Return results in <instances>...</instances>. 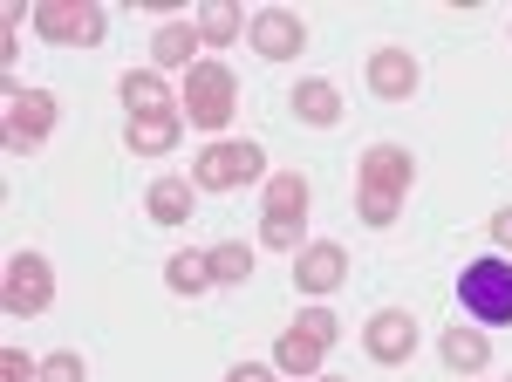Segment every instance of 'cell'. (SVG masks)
Segmentation results:
<instances>
[{"instance_id": "cell-1", "label": "cell", "mask_w": 512, "mask_h": 382, "mask_svg": "<svg viewBox=\"0 0 512 382\" xmlns=\"http://www.w3.org/2000/svg\"><path fill=\"white\" fill-rule=\"evenodd\" d=\"M355 212H362V226H396V212H403V198H410V178H417V157L403 151V144H369L362 164H355Z\"/></svg>"}, {"instance_id": "cell-2", "label": "cell", "mask_w": 512, "mask_h": 382, "mask_svg": "<svg viewBox=\"0 0 512 382\" xmlns=\"http://www.w3.org/2000/svg\"><path fill=\"white\" fill-rule=\"evenodd\" d=\"M301 226H308V178L301 171H274L267 198H260V246L267 253H294Z\"/></svg>"}, {"instance_id": "cell-3", "label": "cell", "mask_w": 512, "mask_h": 382, "mask_svg": "<svg viewBox=\"0 0 512 382\" xmlns=\"http://www.w3.org/2000/svg\"><path fill=\"white\" fill-rule=\"evenodd\" d=\"M458 307L472 314L478 328H512V260L492 253V260H472L458 273Z\"/></svg>"}, {"instance_id": "cell-4", "label": "cell", "mask_w": 512, "mask_h": 382, "mask_svg": "<svg viewBox=\"0 0 512 382\" xmlns=\"http://www.w3.org/2000/svg\"><path fill=\"white\" fill-rule=\"evenodd\" d=\"M178 116L192 123V130H226L239 116V82L226 62H198L192 76H185V96H178Z\"/></svg>"}, {"instance_id": "cell-5", "label": "cell", "mask_w": 512, "mask_h": 382, "mask_svg": "<svg viewBox=\"0 0 512 382\" xmlns=\"http://www.w3.org/2000/svg\"><path fill=\"white\" fill-rule=\"evenodd\" d=\"M260 171H267V151H260L253 137H219V144H205V151L192 157V185H198V191L260 185Z\"/></svg>"}, {"instance_id": "cell-6", "label": "cell", "mask_w": 512, "mask_h": 382, "mask_svg": "<svg viewBox=\"0 0 512 382\" xmlns=\"http://www.w3.org/2000/svg\"><path fill=\"white\" fill-rule=\"evenodd\" d=\"M35 35L41 41H62V48H96L110 35V14L96 0H35Z\"/></svg>"}, {"instance_id": "cell-7", "label": "cell", "mask_w": 512, "mask_h": 382, "mask_svg": "<svg viewBox=\"0 0 512 382\" xmlns=\"http://www.w3.org/2000/svg\"><path fill=\"white\" fill-rule=\"evenodd\" d=\"M55 301V267L41 260V253H14L7 273H0V307H7V321H28L41 307Z\"/></svg>"}, {"instance_id": "cell-8", "label": "cell", "mask_w": 512, "mask_h": 382, "mask_svg": "<svg viewBox=\"0 0 512 382\" xmlns=\"http://www.w3.org/2000/svg\"><path fill=\"white\" fill-rule=\"evenodd\" d=\"M7 151H41L48 144V130H55V96L48 89H7Z\"/></svg>"}, {"instance_id": "cell-9", "label": "cell", "mask_w": 512, "mask_h": 382, "mask_svg": "<svg viewBox=\"0 0 512 382\" xmlns=\"http://www.w3.org/2000/svg\"><path fill=\"white\" fill-rule=\"evenodd\" d=\"M362 348H369V362H383V369L410 362V355H417V314H410V307H376L369 328H362Z\"/></svg>"}, {"instance_id": "cell-10", "label": "cell", "mask_w": 512, "mask_h": 382, "mask_svg": "<svg viewBox=\"0 0 512 382\" xmlns=\"http://www.w3.org/2000/svg\"><path fill=\"white\" fill-rule=\"evenodd\" d=\"M246 41H253L267 62H294V55L308 48V21H301L294 7H260V14L246 21Z\"/></svg>"}, {"instance_id": "cell-11", "label": "cell", "mask_w": 512, "mask_h": 382, "mask_svg": "<svg viewBox=\"0 0 512 382\" xmlns=\"http://www.w3.org/2000/svg\"><path fill=\"white\" fill-rule=\"evenodd\" d=\"M342 280H349V253H342L335 239H315V246L294 253V287H301L308 301H328Z\"/></svg>"}, {"instance_id": "cell-12", "label": "cell", "mask_w": 512, "mask_h": 382, "mask_svg": "<svg viewBox=\"0 0 512 382\" xmlns=\"http://www.w3.org/2000/svg\"><path fill=\"white\" fill-rule=\"evenodd\" d=\"M417 82H424V69H417V55H410V48H376V55H369V89H376V96H383V103H410V96H417Z\"/></svg>"}, {"instance_id": "cell-13", "label": "cell", "mask_w": 512, "mask_h": 382, "mask_svg": "<svg viewBox=\"0 0 512 382\" xmlns=\"http://www.w3.org/2000/svg\"><path fill=\"white\" fill-rule=\"evenodd\" d=\"M198 48H205L198 21H158V35H151V62H158V76H178V69L192 76Z\"/></svg>"}, {"instance_id": "cell-14", "label": "cell", "mask_w": 512, "mask_h": 382, "mask_svg": "<svg viewBox=\"0 0 512 382\" xmlns=\"http://www.w3.org/2000/svg\"><path fill=\"white\" fill-rule=\"evenodd\" d=\"M437 355H444V369H458V376H478L485 362H492V335H478V321H451L444 328V342H437Z\"/></svg>"}, {"instance_id": "cell-15", "label": "cell", "mask_w": 512, "mask_h": 382, "mask_svg": "<svg viewBox=\"0 0 512 382\" xmlns=\"http://www.w3.org/2000/svg\"><path fill=\"white\" fill-rule=\"evenodd\" d=\"M192 205H198L192 178H151V191H144V212L158 226H192Z\"/></svg>"}, {"instance_id": "cell-16", "label": "cell", "mask_w": 512, "mask_h": 382, "mask_svg": "<svg viewBox=\"0 0 512 382\" xmlns=\"http://www.w3.org/2000/svg\"><path fill=\"white\" fill-rule=\"evenodd\" d=\"M294 116H301L308 130L342 123V89H335L328 76H301V82H294Z\"/></svg>"}, {"instance_id": "cell-17", "label": "cell", "mask_w": 512, "mask_h": 382, "mask_svg": "<svg viewBox=\"0 0 512 382\" xmlns=\"http://www.w3.org/2000/svg\"><path fill=\"white\" fill-rule=\"evenodd\" d=\"M117 96H123V110H130V116H171V110H178V96H171V82H164L158 69H137V76H123V82H117Z\"/></svg>"}, {"instance_id": "cell-18", "label": "cell", "mask_w": 512, "mask_h": 382, "mask_svg": "<svg viewBox=\"0 0 512 382\" xmlns=\"http://www.w3.org/2000/svg\"><path fill=\"white\" fill-rule=\"evenodd\" d=\"M178 137H185V116L178 110L171 116H130V123H123V144H130L137 157H164Z\"/></svg>"}, {"instance_id": "cell-19", "label": "cell", "mask_w": 512, "mask_h": 382, "mask_svg": "<svg viewBox=\"0 0 512 382\" xmlns=\"http://www.w3.org/2000/svg\"><path fill=\"white\" fill-rule=\"evenodd\" d=\"M321 355H328V348H321L315 335L287 328V335L274 342V369H280V376H321Z\"/></svg>"}, {"instance_id": "cell-20", "label": "cell", "mask_w": 512, "mask_h": 382, "mask_svg": "<svg viewBox=\"0 0 512 382\" xmlns=\"http://www.w3.org/2000/svg\"><path fill=\"white\" fill-rule=\"evenodd\" d=\"M164 287H171V294H185V301H198V294L212 287V253H171Z\"/></svg>"}, {"instance_id": "cell-21", "label": "cell", "mask_w": 512, "mask_h": 382, "mask_svg": "<svg viewBox=\"0 0 512 382\" xmlns=\"http://www.w3.org/2000/svg\"><path fill=\"white\" fill-rule=\"evenodd\" d=\"M198 35H205V48H233L239 41V7L233 0H205V7H198Z\"/></svg>"}, {"instance_id": "cell-22", "label": "cell", "mask_w": 512, "mask_h": 382, "mask_svg": "<svg viewBox=\"0 0 512 382\" xmlns=\"http://www.w3.org/2000/svg\"><path fill=\"white\" fill-rule=\"evenodd\" d=\"M239 280H253V246H239V239L212 246V287H239Z\"/></svg>"}, {"instance_id": "cell-23", "label": "cell", "mask_w": 512, "mask_h": 382, "mask_svg": "<svg viewBox=\"0 0 512 382\" xmlns=\"http://www.w3.org/2000/svg\"><path fill=\"white\" fill-rule=\"evenodd\" d=\"M294 328H301V335H315V342L321 348H328V342H335V335H342V321H335V314H328V307H308V314H294Z\"/></svg>"}, {"instance_id": "cell-24", "label": "cell", "mask_w": 512, "mask_h": 382, "mask_svg": "<svg viewBox=\"0 0 512 382\" xmlns=\"http://www.w3.org/2000/svg\"><path fill=\"white\" fill-rule=\"evenodd\" d=\"M41 382H89V369H82L76 348H62V355H48V362H41Z\"/></svg>"}, {"instance_id": "cell-25", "label": "cell", "mask_w": 512, "mask_h": 382, "mask_svg": "<svg viewBox=\"0 0 512 382\" xmlns=\"http://www.w3.org/2000/svg\"><path fill=\"white\" fill-rule=\"evenodd\" d=\"M0 382H41V362H28L21 348H0Z\"/></svg>"}, {"instance_id": "cell-26", "label": "cell", "mask_w": 512, "mask_h": 382, "mask_svg": "<svg viewBox=\"0 0 512 382\" xmlns=\"http://www.w3.org/2000/svg\"><path fill=\"white\" fill-rule=\"evenodd\" d=\"M492 239H499V253L512 260V205H499V212H492Z\"/></svg>"}, {"instance_id": "cell-27", "label": "cell", "mask_w": 512, "mask_h": 382, "mask_svg": "<svg viewBox=\"0 0 512 382\" xmlns=\"http://www.w3.org/2000/svg\"><path fill=\"white\" fill-rule=\"evenodd\" d=\"M226 382H274V369H260V362H239Z\"/></svg>"}, {"instance_id": "cell-28", "label": "cell", "mask_w": 512, "mask_h": 382, "mask_svg": "<svg viewBox=\"0 0 512 382\" xmlns=\"http://www.w3.org/2000/svg\"><path fill=\"white\" fill-rule=\"evenodd\" d=\"M315 382H349V376H315Z\"/></svg>"}]
</instances>
